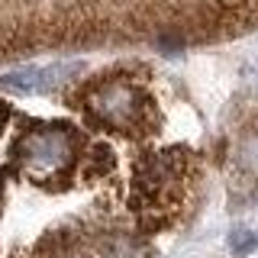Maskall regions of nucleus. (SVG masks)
<instances>
[{"mask_svg":"<svg viewBox=\"0 0 258 258\" xmlns=\"http://www.w3.org/2000/svg\"><path fill=\"white\" fill-rule=\"evenodd\" d=\"M16 158L23 168L39 174L61 171L75 161V136L64 126H48V129H29L16 142Z\"/></svg>","mask_w":258,"mask_h":258,"instance_id":"nucleus-1","label":"nucleus"},{"mask_svg":"<svg viewBox=\"0 0 258 258\" xmlns=\"http://www.w3.org/2000/svg\"><path fill=\"white\" fill-rule=\"evenodd\" d=\"M229 248H232L236 255H248V252H252V232L236 229V232L229 236Z\"/></svg>","mask_w":258,"mask_h":258,"instance_id":"nucleus-3","label":"nucleus"},{"mask_svg":"<svg viewBox=\"0 0 258 258\" xmlns=\"http://www.w3.org/2000/svg\"><path fill=\"white\" fill-rule=\"evenodd\" d=\"M0 116H4V110H0Z\"/></svg>","mask_w":258,"mask_h":258,"instance_id":"nucleus-4","label":"nucleus"},{"mask_svg":"<svg viewBox=\"0 0 258 258\" xmlns=\"http://www.w3.org/2000/svg\"><path fill=\"white\" fill-rule=\"evenodd\" d=\"M81 64H48V68H16L10 75L0 78V91L16 94V97H32V94H45L55 84H61L71 71H78Z\"/></svg>","mask_w":258,"mask_h":258,"instance_id":"nucleus-2","label":"nucleus"}]
</instances>
